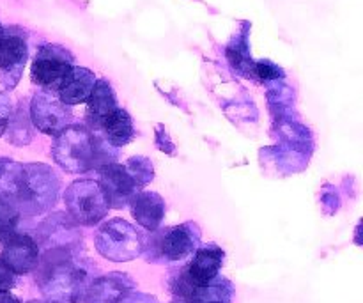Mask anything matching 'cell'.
I'll use <instances>...</instances> for the list:
<instances>
[{"label": "cell", "instance_id": "cell-2", "mask_svg": "<svg viewBox=\"0 0 363 303\" xmlns=\"http://www.w3.org/2000/svg\"><path fill=\"white\" fill-rule=\"evenodd\" d=\"M59 177L52 169L41 163L23 165V183L18 197V211L41 213L55 204L59 192Z\"/></svg>", "mask_w": 363, "mask_h": 303}, {"label": "cell", "instance_id": "cell-23", "mask_svg": "<svg viewBox=\"0 0 363 303\" xmlns=\"http://www.w3.org/2000/svg\"><path fill=\"white\" fill-rule=\"evenodd\" d=\"M209 303H220V302H209Z\"/></svg>", "mask_w": 363, "mask_h": 303}, {"label": "cell", "instance_id": "cell-8", "mask_svg": "<svg viewBox=\"0 0 363 303\" xmlns=\"http://www.w3.org/2000/svg\"><path fill=\"white\" fill-rule=\"evenodd\" d=\"M199 240V231L195 224H184V226L165 229L158 236L160 250L170 261H179L194 252Z\"/></svg>", "mask_w": 363, "mask_h": 303}, {"label": "cell", "instance_id": "cell-19", "mask_svg": "<svg viewBox=\"0 0 363 303\" xmlns=\"http://www.w3.org/2000/svg\"><path fill=\"white\" fill-rule=\"evenodd\" d=\"M255 73L261 78H277L279 77V70L275 66H272L269 62H259L255 66Z\"/></svg>", "mask_w": 363, "mask_h": 303}, {"label": "cell", "instance_id": "cell-22", "mask_svg": "<svg viewBox=\"0 0 363 303\" xmlns=\"http://www.w3.org/2000/svg\"><path fill=\"white\" fill-rule=\"evenodd\" d=\"M2 39H4V28L2 25H0V43H2Z\"/></svg>", "mask_w": 363, "mask_h": 303}, {"label": "cell", "instance_id": "cell-1", "mask_svg": "<svg viewBox=\"0 0 363 303\" xmlns=\"http://www.w3.org/2000/svg\"><path fill=\"white\" fill-rule=\"evenodd\" d=\"M53 160L73 174L94 169L96 133L84 126L64 128L52 145Z\"/></svg>", "mask_w": 363, "mask_h": 303}, {"label": "cell", "instance_id": "cell-4", "mask_svg": "<svg viewBox=\"0 0 363 303\" xmlns=\"http://www.w3.org/2000/svg\"><path fill=\"white\" fill-rule=\"evenodd\" d=\"M96 247L105 258L113 261H128L140 252L142 238L130 224L113 219L99 227L96 234Z\"/></svg>", "mask_w": 363, "mask_h": 303}, {"label": "cell", "instance_id": "cell-16", "mask_svg": "<svg viewBox=\"0 0 363 303\" xmlns=\"http://www.w3.org/2000/svg\"><path fill=\"white\" fill-rule=\"evenodd\" d=\"M124 169L128 170V174L131 176V180L135 181L138 188L145 187L149 181H152L155 177V172H152V165L147 158L144 156H135V158L128 160Z\"/></svg>", "mask_w": 363, "mask_h": 303}, {"label": "cell", "instance_id": "cell-5", "mask_svg": "<svg viewBox=\"0 0 363 303\" xmlns=\"http://www.w3.org/2000/svg\"><path fill=\"white\" fill-rule=\"evenodd\" d=\"M71 60L73 57L60 46H41L32 64V80L46 91L57 92L73 67Z\"/></svg>", "mask_w": 363, "mask_h": 303}, {"label": "cell", "instance_id": "cell-17", "mask_svg": "<svg viewBox=\"0 0 363 303\" xmlns=\"http://www.w3.org/2000/svg\"><path fill=\"white\" fill-rule=\"evenodd\" d=\"M20 220V211L11 202L0 199V243H6L14 234Z\"/></svg>", "mask_w": 363, "mask_h": 303}, {"label": "cell", "instance_id": "cell-13", "mask_svg": "<svg viewBox=\"0 0 363 303\" xmlns=\"http://www.w3.org/2000/svg\"><path fill=\"white\" fill-rule=\"evenodd\" d=\"M133 219L147 231H156L165 215V202L155 192L137 194L130 202Z\"/></svg>", "mask_w": 363, "mask_h": 303}, {"label": "cell", "instance_id": "cell-11", "mask_svg": "<svg viewBox=\"0 0 363 303\" xmlns=\"http://www.w3.org/2000/svg\"><path fill=\"white\" fill-rule=\"evenodd\" d=\"M223 252L220 248L209 247L202 248L195 254L194 261L188 266V270L184 272V277L188 279V282L195 287H206L211 282H215L216 275H218V270L222 266Z\"/></svg>", "mask_w": 363, "mask_h": 303}, {"label": "cell", "instance_id": "cell-7", "mask_svg": "<svg viewBox=\"0 0 363 303\" xmlns=\"http://www.w3.org/2000/svg\"><path fill=\"white\" fill-rule=\"evenodd\" d=\"M30 116L38 130L46 135H59L71 121V114L66 105L60 99H55L45 92L35 94Z\"/></svg>", "mask_w": 363, "mask_h": 303}, {"label": "cell", "instance_id": "cell-14", "mask_svg": "<svg viewBox=\"0 0 363 303\" xmlns=\"http://www.w3.org/2000/svg\"><path fill=\"white\" fill-rule=\"evenodd\" d=\"M98 130L103 131V138H105L112 148L126 145L128 142H131V138L135 137L133 123H131L130 114L123 109H116L112 114H108V116L99 123Z\"/></svg>", "mask_w": 363, "mask_h": 303}, {"label": "cell", "instance_id": "cell-21", "mask_svg": "<svg viewBox=\"0 0 363 303\" xmlns=\"http://www.w3.org/2000/svg\"><path fill=\"white\" fill-rule=\"evenodd\" d=\"M0 303H20L13 294H9V291H0Z\"/></svg>", "mask_w": 363, "mask_h": 303}, {"label": "cell", "instance_id": "cell-3", "mask_svg": "<svg viewBox=\"0 0 363 303\" xmlns=\"http://www.w3.org/2000/svg\"><path fill=\"white\" fill-rule=\"evenodd\" d=\"M64 202L69 215L82 226H94L105 219L108 204L96 181H77L64 194Z\"/></svg>", "mask_w": 363, "mask_h": 303}, {"label": "cell", "instance_id": "cell-10", "mask_svg": "<svg viewBox=\"0 0 363 303\" xmlns=\"http://www.w3.org/2000/svg\"><path fill=\"white\" fill-rule=\"evenodd\" d=\"M25 60H27L25 39L14 34H4L2 43H0V71H2L4 80L9 87H14V84L20 78Z\"/></svg>", "mask_w": 363, "mask_h": 303}, {"label": "cell", "instance_id": "cell-20", "mask_svg": "<svg viewBox=\"0 0 363 303\" xmlns=\"http://www.w3.org/2000/svg\"><path fill=\"white\" fill-rule=\"evenodd\" d=\"M7 121H9V105L4 101V98H0V135L6 131Z\"/></svg>", "mask_w": 363, "mask_h": 303}, {"label": "cell", "instance_id": "cell-18", "mask_svg": "<svg viewBox=\"0 0 363 303\" xmlns=\"http://www.w3.org/2000/svg\"><path fill=\"white\" fill-rule=\"evenodd\" d=\"M16 279H14V273L11 272L9 266L0 259V291H9L14 286Z\"/></svg>", "mask_w": 363, "mask_h": 303}, {"label": "cell", "instance_id": "cell-9", "mask_svg": "<svg viewBox=\"0 0 363 303\" xmlns=\"http://www.w3.org/2000/svg\"><path fill=\"white\" fill-rule=\"evenodd\" d=\"M0 259L9 266L13 273H27L38 263V245L25 234H13L6 241Z\"/></svg>", "mask_w": 363, "mask_h": 303}, {"label": "cell", "instance_id": "cell-6", "mask_svg": "<svg viewBox=\"0 0 363 303\" xmlns=\"http://www.w3.org/2000/svg\"><path fill=\"white\" fill-rule=\"evenodd\" d=\"M99 188L106 199L108 208H124L137 195L138 187L124 165L108 163L99 169Z\"/></svg>", "mask_w": 363, "mask_h": 303}, {"label": "cell", "instance_id": "cell-12", "mask_svg": "<svg viewBox=\"0 0 363 303\" xmlns=\"http://www.w3.org/2000/svg\"><path fill=\"white\" fill-rule=\"evenodd\" d=\"M94 85L96 77L92 71L85 70V67H71L57 94L64 105H80L91 98Z\"/></svg>", "mask_w": 363, "mask_h": 303}, {"label": "cell", "instance_id": "cell-15", "mask_svg": "<svg viewBox=\"0 0 363 303\" xmlns=\"http://www.w3.org/2000/svg\"><path fill=\"white\" fill-rule=\"evenodd\" d=\"M116 109V94H113L110 84H106L105 80L96 82L91 98L87 99V119L89 124L92 126V130H98L99 123H101L108 114H112Z\"/></svg>", "mask_w": 363, "mask_h": 303}]
</instances>
